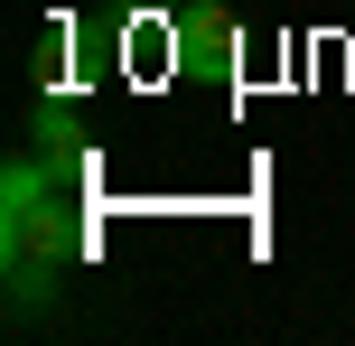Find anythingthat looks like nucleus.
Instances as JSON below:
<instances>
[{"instance_id": "f257e3e1", "label": "nucleus", "mask_w": 355, "mask_h": 346, "mask_svg": "<svg viewBox=\"0 0 355 346\" xmlns=\"http://www.w3.org/2000/svg\"><path fill=\"white\" fill-rule=\"evenodd\" d=\"M234 56H243V28H234L225 10H187L178 19V66H187L196 85H234Z\"/></svg>"}, {"instance_id": "f03ea898", "label": "nucleus", "mask_w": 355, "mask_h": 346, "mask_svg": "<svg viewBox=\"0 0 355 346\" xmlns=\"http://www.w3.org/2000/svg\"><path fill=\"white\" fill-rule=\"evenodd\" d=\"M168 10H187V0H168Z\"/></svg>"}]
</instances>
